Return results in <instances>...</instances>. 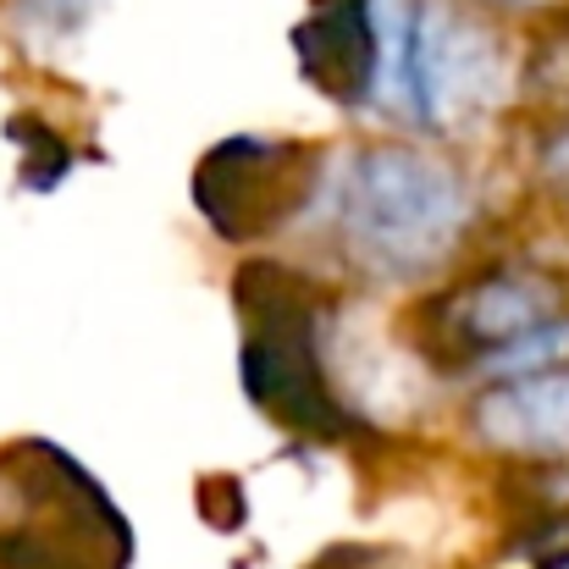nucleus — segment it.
<instances>
[{
  "instance_id": "obj_7",
  "label": "nucleus",
  "mask_w": 569,
  "mask_h": 569,
  "mask_svg": "<svg viewBox=\"0 0 569 569\" xmlns=\"http://www.w3.org/2000/svg\"><path fill=\"white\" fill-rule=\"evenodd\" d=\"M470 426L487 448L520 459H569V360L531 377L487 381L470 403Z\"/></svg>"
},
{
  "instance_id": "obj_6",
  "label": "nucleus",
  "mask_w": 569,
  "mask_h": 569,
  "mask_svg": "<svg viewBox=\"0 0 569 569\" xmlns=\"http://www.w3.org/2000/svg\"><path fill=\"white\" fill-rule=\"evenodd\" d=\"M310 183H316V172L305 167L299 144L227 139L199 161L193 199L221 238H260L277 221H288V210H299L310 199Z\"/></svg>"
},
{
  "instance_id": "obj_10",
  "label": "nucleus",
  "mask_w": 569,
  "mask_h": 569,
  "mask_svg": "<svg viewBox=\"0 0 569 569\" xmlns=\"http://www.w3.org/2000/svg\"><path fill=\"white\" fill-rule=\"evenodd\" d=\"M542 172H548V183L569 199V122L548 133V144H542Z\"/></svg>"
},
{
  "instance_id": "obj_3",
  "label": "nucleus",
  "mask_w": 569,
  "mask_h": 569,
  "mask_svg": "<svg viewBox=\"0 0 569 569\" xmlns=\"http://www.w3.org/2000/svg\"><path fill=\"white\" fill-rule=\"evenodd\" d=\"M238 305H243L238 377H243L249 403L299 437H321V442L349 437L355 415L332 392L327 360H321L316 299H310L305 277H293L282 266H243Z\"/></svg>"
},
{
  "instance_id": "obj_2",
  "label": "nucleus",
  "mask_w": 569,
  "mask_h": 569,
  "mask_svg": "<svg viewBox=\"0 0 569 569\" xmlns=\"http://www.w3.org/2000/svg\"><path fill=\"white\" fill-rule=\"evenodd\" d=\"M371 78L366 106L431 139L487 122L509 100V50L459 0H366Z\"/></svg>"
},
{
  "instance_id": "obj_4",
  "label": "nucleus",
  "mask_w": 569,
  "mask_h": 569,
  "mask_svg": "<svg viewBox=\"0 0 569 569\" xmlns=\"http://www.w3.org/2000/svg\"><path fill=\"white\" fill-rule=\"evenodd\" d=\"M117 503L50 442L0 453V569H122Z\"/></svg>"
},
{
  "instance_id": "obj_11",
  "label": "nucleus",
  "mask_w": 569,
  "mask_h": 569,
  "mask_svg": "<svg viewBox=\"0 0 569 569\" xmlns=\"http://www.w3.org/2000/svg\"><path fill=\"white\" fill-rule=\"evenodd\" d=\"M487 6H503V11H548V6H565V0H487Z\"/></svg>"
},
{
  "instance_id": "obj_12",
  "label": "nucleus",
  "mask_w": 569,
  "mask_h": 569,
  "mask_svg": "<svg viewBox=\"0 0 569 569\" xmlns=\"http://www.w3.org/2000/svg\"><path fill=\"white\" fill-rule=\"evenodd\" d=\"M316 569H355V565H349V553H343V559L332 553V559H321V565H316Z\"/></svg>"
},
{
  "instance_id": "obj_1",
  "label": "nucleus",
  "mask_w": 569,
  "mask_h": 569,
  "mask_svg": "<svg viewBox=\"0 0 569 569\" xmlns=\"http://www.w3.org/2000/svg\"><path fill=\"white\" fill-rule=\"evenodd\" d=\"M305 204L321 210L338 254L381 282L437 271L476 221L470 183L415 144L349 150L338 167L316 172Z\"/></svg>"
},
{
  "instance_id": "obj_5",
  "label": "nucleus",
  "mask_w": 569,
  "mask_h": 569,
  "mask_svg": "<svg viewBox=\"0 0 569 569\" xmlns=\"http://www.w3.org/2000/svg\"><path fill=\"white\" fill-rule=\"evenodd\" d=\"M565 310V288L537 271V266H492L481 277H470L459 293H448L431 310V343L459 366V371H481L498 349H509L515 338L537 332L542 321H553Z\"/></svg>"
},
{
  "instance_id": "obj_8",
  "label": "nucleus",
  "mask_w": 569,
  "mask_h": 569,
  "mask_svg": "<svg viewBox=\"0 0 569 569\" xmlns=\"http://www.w3.org/2000/svg\"><path fill=\"white\" fill-rule=\"evenodd\" d=\"M293 56L316 89H327L343 106H366V78H371L366 0H316L310 17L293 28Z\"/></svg>"
},
{
  "instance_id": "obj_9",
  "label": "nucleus",
  "mask_w": 569,
  "mask_h": 569,
  "mask_svg": "<svg viewBox=\"0 0 569 569\" xmlns=\"http://www.w3.org/2000/svg\"><path fill=\"white\" fill-rule=\"evenodd\" d=\"M94 6H100V0H22V17H28L33 28H44V33H72V28L89 22Z\"/></svg>"
}]
</instances>
